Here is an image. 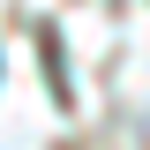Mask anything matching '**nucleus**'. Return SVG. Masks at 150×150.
I'll return each instance as SVG.
<instances>
[]
</instances>
